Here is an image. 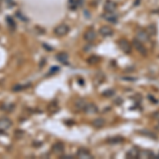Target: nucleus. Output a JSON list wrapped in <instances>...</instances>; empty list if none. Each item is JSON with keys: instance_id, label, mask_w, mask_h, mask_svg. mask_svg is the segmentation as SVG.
<instances>
[{"instance_id": "nucleus-22", "label": "nucleus", "mask_w": 159, "mask_h": 159, "mask_svg": "<svg viewBox=\"0 0 159 159\" xmlns=\"http://www.w3.org/2000/svg\"><path fill=\"white\" fill-rule=\"evenodd\" d=\"M123 80H125V81L135 82V81H137V78H130V77H125V78H123Z\"/></svg>"}, {"instance_id": "nucleus-24", "label": "nucleus", "mask_w": 159, "mask_h": 159, "mask_svg": "<svg viewBox=\"0 0 159 159\" xmlns=\"http://www.w3.org/2000/svg\"><path fill=\"white\" fill-rule=\"evenodd\" d=\"M152 116H153V118H154V119H157V120H159V111H156V112H154Z\"/></svg>"}, {"instance_id": "nucleus-10", "label": "nucleus", "mask_w": 159, "mask_h": 159, "mask_svg": "<svg viewBox=\"0 0 159 159\" xmlns=\"http://www.w3.org/2000/svg\"><path fill=\"white\" fill-rule=\"evenodd\" d=\"M84 39L88 43H91L96 39V32L93 30H87L84 34Z\"/></svg>"}, {"instance_id": "nucleus-17", "label": "nucleus", "mask_w": 159, "mask_h": 159, "mask_svg": "<svg viewBox=\"0 0 159 159\" xmlns=\"http://www.w3.org/2000/svg\"><path fill=\"white\" fill-rule=\"evenodd\" d=\"M104 18L106 19V20H108V21L112 22V23H116V22H117V19H118V17H117L115 14H112V13H108V14L104 15Z\"/></svg>"}, {"instance_id": "nucleus-1", "label": "nucleus", "mask_w": 159, "mask_h": 159, "mask_svg": "<svg viewBox=\"0 0 159 159\" xmlns=\"http://www.w3.org/2000/svg\"><path fill=\"white\" fill-rule=\"evenodd\" d=\"M54 33H55L56 36H65L67 34L69 33V27L65 25V23H61L57 27H55V29H54Z\"/></svg>"}, {"instance_id": "nucleus-15", "label": "nucleus", "mask_w": 159, "mask_h": 159, "mask_svg": "<svg viewBox=\"0 0 159 159\" xmlns=\"http://www.w3.org/2000/svg\"><path fill=\"white\" fill-rule=\"evenodd\" d=\"M86 102L83 99H79L77 102H75V108L78 109V110H84V108L86 106Z\"/></svg>"}, {"instance_id": "nucleus-8", "label": "nucleus", "mask_w": 159, "mask_h": 159, "mask_svg": "<svg viewBox=\"0 0 159 159\" xmlns=\"http://www.w3.org/2000/svg\"><path fill=\"white\" fill-rule=\"evenodd\" d=\"M12 125V121L7 118H1L0 119V130H5L7 128H10Z\"/></svg>"}, {"instance_id": "nucleus-14", "label": "nucleus", "mask_w": 159, "mask_h": 159, "mask_svg": "<svg viewBox=\"0 0 159 159\" xmlns=\"http://www.w3.org/2000/svg\"><path fill=\"white\" fill-rule=\"evenodd\" d=\"M56 59L59 61L61 63L65 64L67 61H68V54H67L66 52H61V53H59V54L56 55Z\"/></svg>"}, {"instance_id": "nucleus-3", "label": "nucleus", "mask_w": 159, "mask_h": 159, "mask_svg": "<svg viewBox=\"0 0 159 159\" xmlns=\"http://www.w3.org/2000/svg\"><path fill=\"white\" fill-rule=\"evenodd\" d=\"M136 38L141 43H148L150 41V35L145 30H139L136 33Z\"/></svg>"}, {"instance_id": "nucleus-19", "label": "nucleus", "mask_w": 159, "mask_h": 159, "mask_svg": "<svg viewBox=\"0 0 159 159\" xmlns=\"http://www.w3.org/2000/svg\"><path fill=\"white\" fill-rule=\"evenodd\" d=\"M145 31L148 33V35H156L157 34V28L155 25H150Z\"/></svg>"}, {"instance_id": "nucleus-26", "label": "nucleus", "mask_w": 159, "mask_h": 159, "mask_svg": "<svg viewBox=\"0 0 159 159\" xmlns=\"http://www.w3.org/2000/svg\"><path fill=\"white\" fill-rule=\"evenodd\" d=\"M140 1H141V0H135L134 5H135V7H138V5H139V3H140Z\"/></svg>"}, {"instance_id": "nucleus-20", "label": "nucleus", "mask_w": 159, "mask_h": 159, "mask_svg": "<svg viewBox=\"0 0 159 159\" xmlns=\"http://www.w3.org/2000/svg\"><path fill=\"white\" fill-rule=\"evenodd\" d=\"M100 59H101L98 55H91L88 59H87V62H88V64H90V65H94V64L99 63Z\"/></svg>"}, {"instance_id": "nucleus-16", "label": "nucleus", "mask_w": 159, "mask_h": 159, "mask_svg": "<svg viewBox=\"0 0 159 159\" xmlns=\"http://www.w3.org/2000/svg\"><path fill=\"white\" fill-rule=\"evenodd\" d=\"M104 124H105V121L101 118H98L92 121V125L94 126L96 128H101V127H103Z\"/></svg>"}, {"instance_id": "nucleus-21", "label": "nucleus", "mask_w": 159, "mask_h": 159, "mask_svg": "<svg viewBox=\"0 0 159 159\" xmlns=\"http://www.w3.org/2000/svg\"><path fill=\"white\" fill-rule=\"evenodd\" d=\"M102 94H103L104 96H112L115 94V90H114V89H107V90H105Z\"/></svg>"}, {"instance_id": "nucleus-11", "label": "nucleus", "mask_w": 159, "mask_h": 159, "mask_svg": "<svg viewBox=\"0 0 159 159\" xmlns=\"http://www.w3.org/2000/svg\"><path fill=\"white\" fill-rule=\"evenodd\" d=\"M139 153H140V151L137 148H132L130 150H128V152L126 153V157L130 159L138 158L139 157Z\"/></svg>"}, {"instance_id": "nucleus-6", "label": "nucleus", "mask_w": 159, "mask_h": 159, "mask_svg": "<svg viewBox=\"0 0 159 159\" xmlns=\"http://www.w3.org/2000/svg\"><path fill=\"white\" fill-rule=\"evenodd\" d=\"M84 111L86 114H89V115H93V114H96L99 109L96 107V105H94L93 103H88L86 104L85 108H84Z\"/></svg>"}, {"instance_id": "nucleus-12", "label": "nucleus", "mask_w": 159, "mask_h": 159, "mask_svg": "<svg viewBox=\"0 0 159 159\" xmlns=\"http://www.w3.org/2000/svg\"><path fill=\"white\" fill-rule=\"evenodd\" d=\"M78 157L79 158H92V155L90 154L88 150L86 148H80L78 152Z\"/></svg>"}, {"instance_id": "nucleus-5", "label": "nucleus", "mask_w": 159, "mask_h": 159, "mask_svg": "<svg viewBox=\"0 0 159 159\" xmlns=\"http://www.w3.org/2000/svg\"><path fill=\"white\" fill-rule=\"evenodd\" d=\"M104 10L107 13H114L117 10V3L112 0H107L104 3Z\"/></svg>"}, {"instance_id": "nucleus-9", "label": "nucleus", "mask_w": 159, "mask_h": 159, "mask_svg": "<svg viewBox=\"0 0 159 159\" xmlns=\"http://www.w3.org/2000/svg\"><path fill=\"white\" fill-rule=\"evenodd\" d=\"M64 150H65V148H64V144L62 142H56V143L52 145V152L54 154H59H59L64 153Z\"/></svg>"}, {"instance_id": "nucleus-27", "label": "nucleus", "mask_w": 159, "mask_h": 159, "mask_svg": "<svg viewBox=\"0 0 159 159\" xmlns=\"http://www.w3.org/2000/svg\"><path fill=\"white\" fill-rule=\"evenodd\" d=\"M156 128H157V130H159V123H158V124H157V125H156Z\"/></svg>"}, {"instance_id": "nucleus-7", "label": "nucleus", "mask_w": 159, "mask_h": 159, "mask_svg": "<svg viewBox=\"0 0 159 159\" xmlns=\"http://www.w3.org/2000/svg\"><path fill=\"white\" fill-rule=\"evenodd\" d=\"M112 33H114V30L111 29L109 26H102L100 28V34L102 36H110V35H112Z\"/></svg>"}, {"instance_id": "nucleus-2", "label": "nucleus", "mask_w": 159, "mask_h": 159, "mask_svg": "<svg viewBox=\"0 0 159 159\" xmlns=\"http://www.w3.org/2000/svg\"><path fill=\"white\" fill-rule=\"evenodd\" d=\"M133 46L136 48V50H137L139 53L142 54V55H146V54H148V51H146V49H145L143 43L139 41L137 38H135V39L133 41Z\"/></svg>"}, {"instance_id": "nucleus-25", "label": "nucleus", "mask_w": 159, "mask_h": 159, "mask_svg": "<svg viewBox=\"0 0 159 159\" xmlns=\"http://www.w3.org/2000/svg\"><path fill=\"white\" fill-rule=\"evenodd\" d=\"M148 99H150V101H152V102H154V103H157V101L155 100V98L152 96H148Z\"/></svg>"}, {"instance_id": "nucleus-4", "label": "nucleus", "mask_w": 159, "mask_h": 159, "mask_svg": "<svg viewBox=\"0 0 159 159\" xmlns=\"http://www.w3.org/2000/svg\"><path fill=\"white\" fill-rule=\"evenodd\" d=\"M118 45H119V48L121 49L123 52H125V53H130L132 52V45L126 41V39H124V38L120 39Z\"/></svg>"}, {"instance_id": "nucleus-23", "label": "nucleus", "mask_w": 159, "mask_h": 159, "mask_svg": "<svg viewBox=\"0 0 159 159\" xmlns=\"http://www.w3.org/2000/svg\"><path fill=\"white\" fill-rule=\"evenodd\" d=\"M115 103L117 104V105H121V104L123 103V100L121 99V98H117L115 100Z\"/></svg>"}, {"instance_id": "nucleus-18", "label": "nucleus", "mask_w": 159, "mask_h": 159, "mask_svg": "<svg viewBox=\"0 0 159 159\" xmlns=\"http://www.w3.org/2000/svg\"><path fill=\"white\" fill-rule=\"evenodd\" d=\"M139 133L141 134V135H143V136H145V137H148V138H151V139H157V136H156L155 134H153L152 132H150V130H139Z\"/></svg>"}, {"instance_id": "nucleus-13", "label": "nucleus", "mask_w": 159, "mask_h": 159, "mask_svg": "<svg viewBox=\"0 0 159 159\" xmlns=\"http://www.w3.org/2000/svg\"><path fill=\"white\" fill-rule=\"evenodd\" d=\"M123 141H124V138H123V137L116 136V137L109 138V139L107 140V142H108V143H110V144H118V143H122Z\"/></svg>"}]
</instances>
